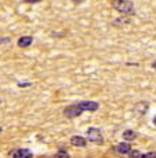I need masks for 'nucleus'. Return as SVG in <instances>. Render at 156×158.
I'll return each mask as SVG.
<instances>
[{
  "label": "nucleus",
  "instance_id": "4",
  "mask_svg": "<svg viewBox=\"0 0 156 158\" xmlns=\"http://www.w3.org/2000/svg\"><path fill=\"white\" fill-rule=\"evenodd\" d=\"M78 104L82 108L84 112H96L100 106L99 102H96V101H80Z\"/></svg>",
  "mask_w": 156,
  "mask_h": 158
},
{
  "label": "nucleus",
  "instance_id": "13",
  "mask_svg": "<svg viewBox=\"0 0 156 158\" xmlns=\"http://www.w3.org/2000/svg\"><path fill=\"white\" fill-rule=\"evenodd\" d=\"M141 154H142V152H139L138 150H131V151L128 152L130 157H134V155H135V157H141Z\"/></svg>",
  "mask_w": 156,
  "mask_h": 158
},
{
  "label": "nucleus",
  "instance_id": "2",
  "mask_svg": "<svg viewBox=\"0 0 156 158\" xmlns=\"http://www.w3.org/2000/svg\"><path fill=\"white\" fill-rule=\"evenodd\" d=\"M82 114H84V110H82V108L80 106V104H78V102L68 105V106H66L64 109H63V115H64L67 119H74V118H78V116H81Z\"/></svg>",
  "mask_w": 156,
  "mask_h": 158
},
{
  "label": "nucleus",
  "instance_id": "16",
  "mask_svg": "<svg viewBox=\"0 0 156 158\" xmlns=\"http://www.w3.org/2000/svg\"><path fill=\"white\" fill-rule=\"evenodd\" d=\"M52 36H66L64 35V32H56V31H53V32H52Z\"/></svg>",
  "mask_w": 156,
  "mask_h": 158
},
{
  "label": "nucleus",
  "instance_id": "20",
  "mask_svg": "<svg viewBox=\"0 0 156 158\" xmlns=\"http://www.w3.org/2000/svg\"><path fill=\"white\" fill-rule=\"evenodd\" d=\"M84 0H74V3H82Z\"/></svg>",
  "mask_w": 156,
  "mask_h": 158
},
{
  "label": "nucleus",
  "instance_id": "8",
  "mask_svg": "<svg viewBox=\"0 0 156 158\" xmlns=\"http://www.w3.org/2000/svg\"><path fill=\"white\" fill-rule=\"evenodd\" d=\"M70 144L74 147H86V139L82 137V136L75 134V136H73L70 139Z\"/></svg>",
  "mask_w": 156,
  "mask_h": 158
},
{
  "label": "nucleus",
  "instance_id": "15",
  "mask_svg": "<svg viewBox=\"0 0 156 158\" xmlns=\"http://www.w3.org/2000/svg\"><path fill=\"white\" fill-rule=\"evenodd\" d=\"M141 157H156V152L150 151V152H142Z\"/></svg>",
  "mask_w": 156,
  "mask_h": 158
},
{
  "label": "nucleus",
  "instance_id": "10",
  "mask_svg": "<svg viewBox=\"0 0 156 158\" xmlns=\"http://www.w3.org/2000/svg\"><path fill=\"white\" fill-rule=\"evenodd\" d=\"M137 137H138V133H137V131H134V130H131V129L123 131V139L126 141H134Z\"/></svg>",
  "mask_w": 156,
  "mask_h": 158
},
{
  "label": "nucleus",
  "instance_id": "19",
  "mask_svg": "<svg viewBox=\"0 0 156 158\" xmlns=\"http://www.w3.org/2000/svg\"><path fill=\"white\" fill-rule=\"evenodd\" d=\"M150 67H152V69L156 72V60H153V62H152V64H150Z\"/></svg>",
  "mask_w": 156,
  "mask_h": 158
},
{
  "label": "nucleus",
  "instance_id": "12",
  "mask_svg": "<svg viewBox=\"0 0 156 158\" xmlns=\"http://www.w3.org/2000/svg\"><path fill=\"white\" fill-rule=\"evenodd\" d=\"M56 157H60V158H66V157H68V151H67V148H66L64 146H60L59 151L56 152Z\"/></svg>",
  "mask_w": 156,
  "mask_h": 158
},
{
  "label": "nucleus",
  "instance_id": "3",
  "mask_svg": "<svg viewBox=\"0 0 156 158\" xmlns=\"http://www.w3.org/2000/svg\"><path fill=\"white\" fill-rule=\"evenodd\" d=\"M86 140L95 144H103V141H105L102 136V131L98 127H89L86 130Z\"/></svg>",
  "mask_w": 156,
  "mask_h": 158
},
{
  "label": "nucleus",
  "instance_id": "6",
  "mask_svg": "<svg viewBox=\"0 0 156 158\" xmlns=\"http://www.w3.org/2000/svg\"><path fill=\"white\" fill-rule=\"evenodd\" d=\"M32 42H34L32 35H24V36H21V38H18L17 46L18 48H28V46L32 45Z\"/></svg>",
  "mask_w": 156,
  "mask_h": 158
},
{
  "label": "nucleus",
  "instance_id": "7",
  "mask_svg": "<svg viewBox=\"0 0 156 158\" xmlns=\"http://www.w3.org/2000/svg\"><path fill=\"white\" fill-rule=\"evenodd\" d=\"M114 150L118 152V154H128V152L133 150V147H131V144H130L128 141H123V143L116 144Z\"/></svg>",
  "mask_w": 156,
  "mask_h": 158
},
{
  "label": "nucleus",
  "instance_id": "5",
  "mask_svg": "<svg viewBox=\"0 0 156 158\" xmlns=\"http://www.w3.org/2000/svg\"><path fill=\"white\" fill-rule=\"evenodd\" d=\"M32 151L28 148H15L10 152V157H14V158H31L32 157Z\"/></svg>",
  "mask_w": 156,
  "mask_h": 158
},
{
  "label": "nucleus",
  "instance_id": "17",
  "mask_svg": "<svg viewBox=\"0 0 156 158\" xmlns=\"http://www.w3.org/2000/svg\"><path fill=\"white\" fill-rule=\"evenodd\" d=\"M10 41H11L10 38H2V39H0V45H2V44H9Z\"/></svg>",
  "mask_w": 156,
  "mask_h": 158
},
{
  "label": "nucleus",
  "instance_id": "21",
  "mask_svg": "<svg viewBox=\"0 0 156 158\" xmlns=\"http://www.w3.org/2000/svg\"><path fill=\"white\" fill-rule=\"evenodd\" d=\"M152 122H153V125L156 126V116H153V119H152Z\"/></svg>",
  "mask_w": 156,
  "mask_h": 158
},
{
  "label": "nucleus",
  "instance_id": "11",
  "mask_svg": "<svg viewBox=\"0 0 156 158\" xmlns=\"http://www.w3.org/2000/svg\"><path fill=\"white\" fill-rule=\"evenodd\" d=\"M130 15H124L123 14V17H120V18H116L114 21L112 23V25H114V27H123V25H126V24H130Z\"/></svg>",
  "mask_w": 156,
  "mask_h": 158
},
{
  "label": "nucleus",
  "instance_id": "9",
  "mask_svg": "<svg viewBox=\"0 0 156 158\" xmlns=\"http://www.w3.org/2000/svg\"><path fill=\"white\" fill-rule=\"evenodd\" d=\"M148 109H149V102L146 101H139L134 105V110L138 112L139 115H145L148 112Z\"/></svg>",
  "mask_w": 156,
  "mask_h": 158
},
{
  "label": "nucleus",
  "instance_id": "18",
  "mask_svg": "<svg viewBox=\"0 0 156 158\" xmlns=\"http://www.w3.org/2000/svg\"><path fill=\"white\" fill-rule=\"evenodd\" d=\"M25 3H41L42 0H24Z\"/></svg>",
  "mask_w": 156,
  "mask_h": 158
},
{
  "label": "nucleus",
  "instance_id": "14",
  "mask_svg": "<svg viewBox=\"0 0 156 158\" xmlns=\"http://www.w3.org/2000/svg\"><path fill=\"white\" fill-rule=\"evenodd\" d=\"M17 85L20 87V88H25V87H31L32 83H31V81H27V83H17Z\"/></svg>",
  "mask_w": 156,
  "mask_h": 158
},
{
  "label": "nucleus",
  "instance_id": "23",
  "mask_svg": "<svg viewBox=\"0 0 156 158\" xmlns=\"http://www.w3.org/2000/svg\"><path fill=\"white\" fill-rule=\"evenodd\" d=\"M0 106H2V98H0Z\"/></svg>",
  "mask_w": 156,
  "mask_h": 158
},
{
  "label": "nucleus",
  "instance_id": "22",
  "mask_svg": "<svg viewBox=\"0 0 156 158\" xmlns=\"http://www.w3.org/2000/svg\"><path fill=\"white\" fill-rule=\"evenodd\" d=\"M2 131H3V127H2V126H0V133H2Z\"/></svg>",
  "mask_w": 156,
  "mask_h": 158
},
{
  "label": "nucleus",
  "instance_id": "1",
  "mask_svg": "<svg viewBox=\"0 0 156 158\" xmlns=\"http://www.w3.org/2000/svg\"><path fill=\"white\" fill-rule=\"evenodd\" d=\"M110 6H112V9H114L116 11L120 13V14H124V15L135 14L134 3L130 2V0H110Z\"/></svg>",
  "mask_w": 156,
  "mask_h": 158
}]
</instances>
